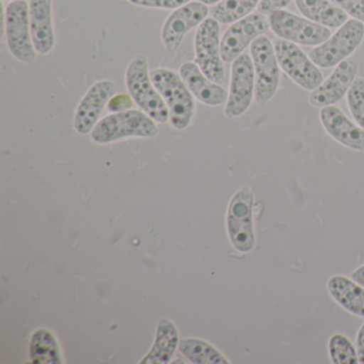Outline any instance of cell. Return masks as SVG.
I'll return each instance as SVG.
<instances>
[{
	"mask_svg": "<svg viewBox=\"0 0 364 364\" xmlns=\"http://www.w3.org/2000/svg\"><path fill=\"white\" fill-rule=\"evenodd\" d=\"M300 14L327 28H340L348 21V16L329 0H295Z\"/></svg>",
	"mask_w": 364,
	"mask_h": 364,
	"instance_id": "obj_21",
	"label": "cell"
},
{
	"mask_svg": "<svg viewBox=\"0 0 364 364\" xmlns=\"http://www.w3.org/2000/svg\"><path fill=\"white\" fill-rule=\"evenodd\" d=\"M120 87L112 80H103L89 88L76 108L74 129L82 135L91 134L110 100L119 93Z\"/></svg>",
	"mask_w": 364,
	"mask_h": 364,
	"instance_id": "obj_14",
	"label": "cell"
},
{
	"mask_svg": "<svg viewBox=\"0 0 364 364\" xmlns=\"http://www.w3.org/2000/svg\"><path fill=\"white\" fill-rule=\"evenodd\" d=\"M347 103L351 116L357 124L364 129V80L357 77L347 93Z\"/></svg>",
	"mask_w": 364,
	"mask_h": 364,
	"instance_id": "obj_26",
	"label": "cell"
},
{
	"mask_svg": "<svg viewBox=\"0 0 364 364\" xmlns=\"http://www.w3.org/2000/svg\"><path fill=\"white\" fill-rule=\"evenodd\" d=\"M351 279L364 287V265L359 266L357 269L353 270Z\"/></svg>",
	"mask_w": 364,
	"mask_h": 364,
	"instance_id": "obj_32",
	"label": "cell"
},
{
	"mask_svg": "<svg viewBox=\"0 0 364 364\" xmlns=\"http://www.w3.org/2000/svg\"><path fill=\"white\" fill-rule=\"evenodd\" d=\"M29 20L31 38L38 54H50L56 43L52 0H31Z\"/></svg>",
	"mask_w": 364,
	"mask_h": 364,
	"instance_id": "obj_18",
	"label": "cell"
},
{
	"mask_svg": "<svg viewBox=\"0 0 364 364\" xmlns=\"http://www.w3.org/2000/svg\"><path fill=\"white\" fill-rule=\"evenodd\" d=\"M329 295L336 304L355 316L364 318V287L343 274L330 277L327 282Z\"/></svg>",
	"mask_w": 364,
	"mask_h": 364,
	"instance_id": "obj_19",
	"label": "cell"
},
{
	"mask_svg": "<svg viewBox=\"0 0 364 364\" xmlns=\"http://www.w3.org/2000/svg\"><path fill=\"white\" fill-rule=\"evenodd\" d=\"M291 1V0H261L259 6H257V10H259V14L269 16L270 14L277 11V10L284 9Z\"/></svg>",
	"mask_w": 364,
	"mask_h": 364,
	"instance_id": "obj_30",
	"label": "cell"
},
{
	"mask_svg": "<svg viewBox=\"0 0 364 364\" xmlns=\"http://www.w3.org/2000/svg\"><path fill=\"white\" fill-rule=\"evenodd\" d=\"M210 9L205 4L197 0L174 10L161 29V41L168 52H176L182 44L185 36L199 27L208 18Z\"/></svg>",
	"mask_w": 364,
	"mask_h": 364,
	"instance_id": "obj_13",
	"label": "cell"
},
{
	"mask_svg": "<svg viewBox=\"0 0 364 364\" xmlns=\"http://www.w3.org/2000/svg\"><path fill=\"white\" fill-rule=\"evenodd\" d=\"M125 84L129 95L138 107L157 123L169 121V109L153 84L149 71L148 58L138 55L129 63L125 73Z\"/></svg>",
	"mask_w": 364,
	"mask_h": 364,
	"instance_id": "obj_3",
	"label": "cell"
},
{
	"mask_svg": "<svg viewBox=\"0 0 364 364\" xmlns=\"http://www.w3.org/2000/svg\"><path fill=\"white\" fill-rule=\"evenodd\" d=\"M253 204L252 188L245 186L234 193L228 208L227 229L230 242L242 253L250 252L255 246Z\"/></svg>",
	"mask_w": 364,
	"mask_h": 364,
	"instance_id": "obj_4",
	"label": "cell"
},
{
	"mask_svg": "<svg viewBox=\"0 0 364 364\" xmlns=\"http://www.w3.org/2000/svg\"><path fill=\"white\" fill-rule=\"evenodd\" d=\"M355 348H357L359 363L364 364V323L360 327L355 340Z\"/></svg>",
	"mask_w": 364,
	"mask_h": 364,
	"instance_id": "obj_31",
	"label": "cell"
},
{
	"mask_svg": "<svg viewBox=\"0 0 364 364\" xmlns=\"http://www.w3.org/2000/svg\"><path fill=\"white\" fill-rule=\"evenodd\" d=\"M9 1H16V0H9Z\"/></svg>",
	"mask_w": 364,
	"mask_h": 364,
	"instance_id": "obj_34",
	"label": "cell"
},
{
	"mask_svg": "<svg viewBox=\"0 0 364 364\" xmlns=\"http://www.w3.org/2000/svg\"><path fill=\"white\" fill-rule=\"evenodd\" d=\"M251 59L255 68V99L259 105L269 102L276 93L280 78V65L274 43L261 36L250 46Z\"/></svg>",
	"mask_w": 364,
	"mask_h": 364,
	"instance_id": "obj_6",
	"label": "cell"
},
{
	"mask_svg": "<svg viewBox=\"0 0 364 364\" xmlns=\"http://www.w3.org/2000/svg\"><path fill=\"white\" fill-rule=\"evenodd\" d=\"M159 133L156 122L142 110L116 112L99 121L91 132V139L100 144L125 138H153Z\"/></svg>",
	"mask_w": 364,
	"mask_h": 364,
	"instance_id": "obj_2",
	"label": "cell"
},
{
	"mask_svg": "<svg viewBox=\"0 0 364 364\" xmlns=\"http://www.w3.org/2000/svg\"><path fill=\"white\" fill-rule=\"evenodd\" d=\"M29 355L33 363H63L60 345L55 334L46 328H39L33 332L29 345Z\"/></svg>",
	"mask_w": 364,
	"mask_h": 364,
	"instance_id": "obj_22",
	"label": "cell"
},
{
	"mask_svg": "<svg viewBox=\"0 0 364 364\" xmlns=\"http://www.w3.org/2000/svg\"><path fill=\"white\" fill-rule=\"evenodd\" d=\"M197 1H200V3L205 4V5H217V4L220 3L221 0H197Z\"/></svg>",
	"mask_w": 364,
	"mask_h": 364,
	"instance_id": "obj_33",
	"label": "cell"
},
{
	"mask_svg": "<svg viewBox=\"0 0 364 364\" xmlns=\"http://www.w3.org/2000/svg\"><path fill=\"white\" fill-rule=\"evenodd\" d=\"M358 63L355 59H345L336 65L331 75L312 91L309 103L315 107H326L340 102L348 93L357 76Z\"/></svg>",
	"mask_w": 364,
	"mask_h": 364,
	"instance_id": "obj_15",
	"label": "cell"
},
{
	"mask_svg": "<svg viewBox=\"0 0 364 364\" xmlns=\"http://www.w3.org/2000/svg\"><path fill=\"white\" fill-rule=\"evenodd\" d=\"M255 75L252 59L242 54L232 63L229 97L225 103V116L229 119L242 116L250 107L255 97Z\"/></svg>",
	"mask_w": 364,
	"mask_h": 364,
	"instance_id": "obj_11",
	"label": "cell"
},
{
	"mask_svg": "<svg viewBox=\"0 0 364 364\" xmlns=\"http://www.w3.org/2000/svg\"><path fill=\"white\" fill-rule=\"evenodd\" d=\"M150 75L169 109L172 127L180 131L187 129L195 117L196 99L183 82L180 73L161 68L151 71Z\"/></svg>",
	"mask_w": 364,
	"mask_h": 364,
	"instance_id": "obj_1",
	"label": "cell"
},
{
	"mask_svg": "<svg viewBox=\"0 0 364 364\" xmlns=\"http://www.w3.org/2000/svg\"><path fill=\"white\" fill-rule=\"evenodd\" d=\"M133 5L155 9H178L186 5L191 0H129Z\"/></svg>",
	"mask_w": 364,
	"mask_h": 364,
	"instance_id": "obj_28",
	"label": "cell"
},
{
	"mask_svg": "<svg viewBox=\"0 0 364 364\" xmlns=\"http://www.w3.org/2000/svg\"><path fill=\"white\" fill-rule=\"evenodd\" d=\"M274 46L281 69L300 88L314 91L321 86L323 73L295 43L277 39Z\"/></svg>",
	"mask_w": 364,
	"mask_h": 364,
	"instance_id": "obj_10",
	"label": "cell"
},
{
	"mask_svg": "<svg viewBox=\"0 0 364 364\" xmlns=\"http://www.w3.org/2000/svg\"><path fill=\"white\" fill-rule=\"evenodd\" d=\"M134 102L133 97L129 95H124V93H117L109 103L107 104L108 112L116 114V112H127V110L133 108Z\"/></svg>",
	"mask_w": 364,
	"mask_h": 364,
	"instance_id": "obj_29",
	"label": "cell"
},
{
	"mask_svg": "<svg viewBox=\"0 0 364 364\" xmlns=\"http://www.w3.org/2000/svg\"><path fill=\"white\" fill-rule=\"evenodd\" d=\"M268 21L274 35L291 43L318 46L331 37V31L327 27L283 9L270 14Z\"/></svg>",
	"mask_w": 364,
	"mask_h": 364,
	"instance_id": "obj_8",
	"label": "cell"
},
{
	"mask_svg": "<svg viewBox=\"0 0 364 364\" xmlns=\"http://www.w3.org/2000/svg\"><path fill=\"white\" fill-rule=\"evenodd\" d=\"M180 344V336L173 321L167 317L159 319L154 344L140 364H167L171 361Z\"/></svg>",
	"mask_w": 364,
	"mask_h": 364,
	"instance_id": "obj_20",
	"label": "cell"
},
{
	"mask_svg": "<svg viewBox=\"0 0 364 364\" xmlns=\"http://www.w3.org/2000/svg\"><path fill=\"white\" fill-rule=\"evenodd\" d=\"M261 0H221L210 14L219 24H233L248 16L259 6Z\"/></svg>",
	"mask_w": 364,
	"mask_h": 364,
	"instance_id": "obj_24",
	"label": "cell"
},
{
	"mask_svg": "<svg viewBox=\"0 0 364 364\" xmlns=\"http://www.w3.org/2000/svg\"><path fill=\"white\" fill-rule=\"evenodd\" d=\"M328 351L333 364L359 363L357 348L344 334L334 333L330 336Z\"/></svg>",
	"mask_w": 364,
	"mask_h": 364,
	"instance_id": "obj_25",
	"label": "cell"
},
{
	"mask_svg": "<svg viewBox=\"0 0 364 364\" xmlns=\"http://www.w3.org/2000/svg\"><path fill=\"white\" fill-rule=\"evenodd\" d=\"M180 75L191 95L204 105L220 106L227 103L229 92L205 76L197 63L191 61L183 63Z\"/></svg>",
	"mask_w": 364,
	"mask_h": 364,
	"instance_id": "obj_17",
	"label": "cell"
},
{
	"mask_svg": "<svg viewBox=\"0 0 364 364\" xmlns=\"http://www.w3.org/2000/svg\"><path fill=\"white\" fill-rule=\"evenodd\" d=\"M363 38L364 23L355 18L348 20L327 41L311 50V60L323 69L336 67L350 57L363 41Z\"/></svg>",
	"mask_w": 364,
	"mask_h": 364,
	"instance_id": "obj_5",
	"label": "cell"
},
{
	"mask_svg": "<svg viewBox=\"0 0 364 364\" xmlns=\"http://www.w3.org/2000/svg\"><path fill=\"white\" fill-rule=\"evenodd\" d=\"M180 353L195 364H229L230 361L214 345L196 338H183L178 344Z\"/></svg>",
	"mask_w": 364,
	"mask_h": 364,
	"instance_id": "obj_23",
	"label": "cell"
},
{
	"mask_svg": "<svg viewBox=\"0 0 364 364\" xmlns=\"http://www.w3.org/2000/svg\"><path fill=\"white\" fill-rule=\"evenodd\" d=\"M321 124L336 141L351 150L364 152V129L351 122L336 106H326L319 114Z\"/></svg>",
	"mask_w": 364,
	"mask_h": 364,
	"instance_id": "obj_16",
	"label": "cell"
},
{
	"mask_svg": "<svg viewBox=\"0 0 364 364\" xmlns=\"http://www.w3.org/2000/svg\"><path fill=\"white\" fill-rule=\"evenodd\" d=\"M355 20L364 23V0H329Z\"/></svg>",
	"mask_w": 364,
	"mask_h": 364,
	"instance_id": "obj_27",
	"label": "cell"
},
{
	"mask_svg": "<svg viewBox=\"0 0 364 364\" xmlns=\"http://www.w3.org/2000/svg\"><path fill=\"white\" fill-rule=\"evenodd\" d=\"M5 29L12 56L21 63H33L38 53L31 38L29 4L25 0L12 1L6 8Z\"/></svg>",
	"mask_w": 364,
	"mask_h": 364,
	"instance_id": "obj_7",
	"label": "cell"
},
{
	"mask_svg": "<svg viewBox=\"0 0 364 364\" xmlns=\"http://www.w3.org/2000/svg\"><path fill=\"white\" fill-rule=\"evenodd\" d=\"M220 43L219 23L215 18H206L196 33V63L210 80L223 85L225 82V71Z\"/></svg>",
	"mask_w": 364,
	"mask_h": 364,
	"instance_id": "obj_9",
	"label": "cell"
},
{
	"mask_svg": "<svg viewBox=\"0 0 364 364\" xmlns=\"http://www.w3.org/2000/svg\"><path fill=\"white\" fill-rule=\"evenodd\" d=\"M265 14H252L233 23L221 39V57L225 63H233L255 40L269 29Z\"/></svg>",
	"mask_w": 364,
	"mask_h": 364,
	"instance_id": "obj_12",
	"label": "cell"
}]
</instances>
